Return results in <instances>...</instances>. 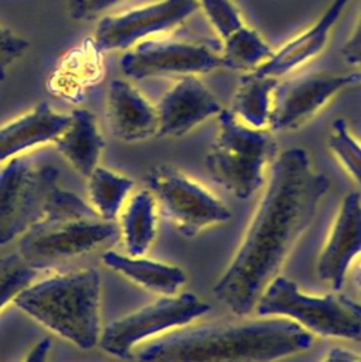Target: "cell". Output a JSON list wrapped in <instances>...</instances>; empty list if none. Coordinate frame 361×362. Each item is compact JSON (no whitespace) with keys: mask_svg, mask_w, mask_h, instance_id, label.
Wrapping results in <instances>:
<instances>
[{"mask_svg":"<svg viewBox=\"0 0 361 362\" xmlns=\"http://www.w3.org/2000/svg\"><path fill=\"white\" fill-rule=\"evenodd\" d=\"M13 303L81 349H92L99 344L101 276L93 267L33 281Z\"/></svg>","mask_w":361,"mask_h":362,"instance_id":"obj_3","label":"cell"},{"mask_svg":"<svg viewBox=\"0 0 361 362\" xmlns=\"http://www.w3.org/2000/svg\"><path fill=\"white\" fill-rule=\"evenodd\" d=\"M341 54H343V58L348 64H353V65L361 57V3H360V11L357 16L355 25H354L348 40L344 42Z\"/></svg>","mask_w":361,"mask_h":362,"instance_id":"obj_29","label":"cell"},{"mask_svg":"<svg viewBox=\"0 0 361 362\" xmlns=\"http://www.w3.org/2000/svg\"><path fill=\"white\" fill-rule=\"evenodd\" d=\"M357 362H361V355H358V359H357Z\"/></svg>","mask_w":361,"mask_h":362,"instance_id":"obj_34","label":"cell"},{"mask_svg":"<svg viewBox=\"0 0 361 362\" xmlns=\"http://www.w3.org/2000/svg\"><path fill=\"white\" fill-rule=\"evenodd\" d=\"M354 65H357V66H360V68H361V57L357 59V62H355Z\"/></svg>","mask_w":361,"mask_h":362,"instance_id":"obj_33","label":"cell"},{"mask_svg":"<svg viewBox=\"0 0 361 362\" xmlns=\"http://www.w3.org/2000/svg\"><path fill=\"white\" fill-rule=\"evenodd\" d=\"M68 127L55 139L57 150L84 177L98 167L105 140L98 130L95 115L84 107L72 109Z\"/></svg>","mask_w":361,"mask_h":362,"instance_id":"obj_18","label":"cell"},{"mask_svg":"<svg viewBox=\"0 0 361 362\" xmlns=\"http://www.w3.org/2000/svg\"><path fill=\"white\" fill-rule=\"evenodd\" d=\"M37 272L18 253L0 257V310L34 281Z\"/></svg>","mask_w":361,"mask_h":362,"instance_id":"obj_25","label":"cell"},{"mask_svg":"<svg viewBox=\"0 0 361 362\" xmlns=\"http://www.w3.org/2000/svg\"><path fill=\"white\" fill-rule=\"evenodd\" d=\"M28 41L0 24V81L6 78L7 69L28 49Z\"/></svg>","mask_w":361,"mask_h":362,"instance_id":"obj_27","label":"cell"},{"mask_svg":"<svg viewBox=\"0 0 361 362\" xmlns=\"http://www.w3.org/2000/svg\"><path fill=\"white\" fill-rule=\"evenodd\" d=\"M328 188V178L311 165L304 148L292 147L275 157L242 240L212 287L214 297L234 315L246 317L253 311Z\"/></svg>","mask_w":361,"mask_h":362,"instance_id":"obj_1","label":"cell"},{"mask_svg":"<svg viewBox=\"0 0 361 362\" xmlns=\"http://www.w3.org/2000/svg\"><path fill=\"white\" fill-rule=\"evenodd\" d=\"M279 79L255 71H246L239 78L232 96L231 113L251 127L269 129L273 93Z\"/></svg>","mask_w":361,"mask_h":362,"instance_id":"obj_20","label":"cell"},{"mask_svg":"<svg viewBox=\"0 0 361 362\" xmlns=\"http://www.w3.org/2000/svg\"><path fill=\"white\" fill-rule=\"evenodd\" d=\"M51 345H52V341L50 337H45V338H41L33 348L31 351L28 352L27 358L24 362H47V358H48V352L51 349Z\"/></svg>","mask_w":361,"mask_h":362,"instance_id":"obj_30","label":"cell"},{"mask_svg":"<svg viewBox=\"0 0 361 362\" xmlns=\"http://www.w3.org/2000/svg\"><path fill=\"white\" fill-rule=\"evenodd\" d=\"M218 132L205 156L212 180L239 199L249 198L265 182L266 167L276 154V141L269 129L251 127L229 109L218 115Z\"/></svg>","mask_w":361,"mask_h":362,"instance_id":"obj_4","label":"cell"},{"mask_svg":"<svg viewBox=\"0 0 361 362\" xmlns=\"http://www.w3.org/2000/svg\"><path fill=\"white\" fill-rule=\"evenodd\" d=\"M224 68L252 71L262 65L273 52L268 41L248 24L221 42Z\"/></svg>","mask_w":361,"mask_h":362,"instance_id":"obj_23","label":"cell"},{"mask_svg":"<svg viewBox=\"0 0 361 362\" xmlns=\"http://www.w3.org/2000/svg\"><path fill=\"white\" fill-rule=\"evenodd\" d=\"M144 182L184 238L225 223L232 216L217 195L173 165L151 167L144 175Z\"/></svg>","mask_w":361,"mask_h":362,"instance_id":"obj_9","label":"cell"},{"mask_svg":"<svg viewBox=\"0 0 361 362\" xmlns=\"http://www.w3.org/2000/svg\"><path fill=\"white\" fill-rule=\"evenodd\" d=\"M361 83V72H316L279 79L269 119L270 132L294 130L344 89Z\"/></svg>","mask_w":361,"mask_h":362,"instance_id":"obj_12","label":"cell"},{"mask_svg":"<svg viewBox=\"0 0 361 362\" xmlns=\"http://www.w3.org/2000/svg\"><path fill=\"white\" fill-rule=\"evenodd\" d=\"M69 120V115L55 112L47 102H40L30 112L0 127V163L38 144L55 141Z\"/></svg>","mask_w":361,"mask_h":362,"instance_id":"obj_17","label":"cell"},{"mask_svg":"<svg viewBox=\"0 0 361 362\" xmlns=\"http://www.w3.org/2000/svg\"><path fill=\"white\" fill-rule=\"evenodd\" d=\"M353 284H354L357 297H358L360 304H361V260H360V263L357 264V267H355V270H354V274H353Z\"/></svg>","mask_w":361,"mask_h":362,"instance_id":"obj_32","label":"cell"},{"mask_svg":"<svg viewBox=\"0 0 361 362\" xmlns=\"http://www.w3.org/2000/svg\"><path fill=\"white\" fill-rule=\"evenodd\" d=\"M361 255V195L351 191L343 197L317 257V276L338 291L350 266Z\"/></svg>","mask_w":361,"mask_h":362,"instance_id":"obj_13","label":"cell"},{"mask_svg":"<svg viewBox=\"0 0 361 362\" xmlns=\"http://www.w3.org/2000/svg\"><path fill=\"white\" fill-rule=\"evenodd\" d=\"M198 8L197 0H156L119 14L101 17L93 44L101 52L127 49L136 42L167 35Z\"/></svg>","mask_w":361,"mask_h":362,"instance_id":"obj_11","label":"cell"},{"mask_svg":"<svg viewBox=\"0 0 361 362\" xmlns=\"http://www.w3.org/2000/svg\"><path fill=\"white\" fill-rule=\"evenodd\" d=\"M197 3L221 42L246 25L232 0H197Z\"/></svg>","mask_w":361,"mask_h":362,"instance_id":"obj_26","label":"cell"},{"mask_svg":"<svg viewBox=\"0 0 361 362\" xmlns=\"http://www.w3.org/2000/svg\"><path fill=\"white\" fill-rule=\"evenodd\" d=\"M132 188L133 180L105 167L98 165L88 177L91 206L103 221L113 222L116 219Z\"/></svg>","mask_w":361,"mask_h":362,"instance_id":"obj_22","label":"cell"},{"mask_svg":"<svg viewBox=\"0 0 361 362\" xmlns=\"http://www.w3.org/2000/svg\"><path fill=\"white\" fill-rule=\"evenodd\" d=\"M120 232L127 255L142 256L150 247L157 232V202L149 189L129 198L120 216Z\"/></svg>","mask_w":361,"mask_h":362,"instance_id":"obj_21","label":"cell"},{"mask_svg":"<svg viewBox=\"0 0 361 362\" xmlns=\"http://www.w3.org/2000/svg\"><path fill=\"white\" fill-rule=\"evenodd\" d=\"M119 65L125 76L132 79L201 75L224 66L219 49L174 40L168 34L142 40L125 49Z\"/></svg>","mask_w":361,"mask_h":362,"instance_id":"obj_10","label":"cell"},{"mask_svg":"<svg viewBox=\"0 0 361 362\" xmlns=\"http://www.w3.org/2000/svg\"><path fill=\"white\" fill-rule=\"evenodd\" d=\"M350 1L331 0L326 11L311 25L283 42L277 49H273L272 55L252 71L273 78H283L311 61L326 47L333 27Z\"/></svg>","mask_w":361,"mask_h":362,"instance_id":"obj_16","label":"cell"},{"mask_svg":"<svg viewBox=\"0 0 361 362\" xmlns=\"http://www.w3.org/2000/svg\"><path fill=\"white\" fill-rule=\"evenodd\" d=\"M118 233V225L103 221L99 215H47L21 236L18 255L38 270L85 255L99 245L116 239Z\"/></svg>","mask_w":361,"mask_h":362,"instance_id":"obj_8","label":"cell"},{"mask_svg":"<svg viewBox=\"0 0 361 362\" xmlns=\"http://www.w3.org/2000/svg\"><path fill=\"white\" fill-rule=\"evenodd\" d=\"M123 0H68L69 16L76 21H91L101 18L103 13L112 10Z\"/></svg>","mask_w":361,"mask_h":362,"instance_id":"obj_28","label":"cell"},{"mask_svg":"<svg viewBox=\"0 0 361 362\" xmlns=\"http://www.w3.org/2000/svg\"><path fill=\"white\" fill-rule=\"evenodd\" d=\"M106 122L110 134L126 143L157 136L156 105L126 79H113L108 86Z\"/></svg>","mask_w":361,"mask_h":362,"instance_id":"obj_15","label":"cell"},{"mask_svg":"<svg viewBox=\"0 0 361 362\" xmlns=\"http://www.w3.org/2000/svg\"><path fill=\"white\" fill-rule=\"evenodd\" d=\"M358 355L345 348H331L320 362H357Z\"/></svg>","mask_w":361,"mask_h":362,"instance_id":"obj_31","label":"cell"},{"mask_svg":"<svg viewBox=\"0 0 361 362\" xmlns=\"http://www.w3.org/2000/svg\"><path fill=\"white\" fill-rule=\"evenodd\" d=\"M184 325L133 349L137 362H276L309 351L313 337L282 317Z\"/></svg>","mask_w":361,"mask_h":362,"instance_id":"obj_2","label":"cell"},{"mask_svg":"<svg viewBox=\"0 0 361 362\" xmlns=\"http://www.w3.org/2000/svg\"><path fill=\"white\" fill-rule=\"evenodd\" d=\"M253 311L259 317L290 320L319 337L361 341V305L336 293H304L294 281L282 276L266 286Z\"/></svg>","mask_w":361,"mask_h":362,"instance_id":"obj_5","label":"cell"},{"mask_svg":"<svg viewBox=\"0 0 361 362\" xmlns=\"http://www.w3.org/2000/svg\"><path fill=\"white\" fill-rule=\"evenodd\" d=\"M102 262L110 270L159 296L177 294L187 281V276L181 267L142 256L106 250L102 255Z\"/></svg>","mask_w":361,"mask_h":362,"instance_id":"obj_19","label":"cell"},{"mask_svg":"<svg viewBox=\"0 0 361 362\" xmlns=\"http://www.w3.org/2000/svg\"><path fill=\"white\" fill-rule=\"evenodd\" d=\"M210 304L191 291L160 296L139 310L109 322L101 332L99 346L119 359H130L140 344L184 327L205 315Z\"/></svg>","mask_w":361,"mask_h":362,"instance_id":"obj_7","label":"cell"},{"mask_svg":"<svg viewBox=\"0 0 361 362\" xmlns=\"http://www.w3.org/2000/svg\"><path fill=\"white\" fill-rule=\"evenodd\" d=\"M176 79L156 105L159 137H181L224 109L198 75Z\"/></svg>","mask_w":361,"mask_h":362,"instance_id":"obj_14","label":"cell"},{"mask_svg":"<svg viewBox=\"0 0 361 362\" xmlns=\"http://www.w3.org/2000/svg\"><path fill=\"white\" fill-rule=\"evenodd\" d=\"M0 167V246L23 236L45 215L59 171L30 156H16Z\"/></svg>","mask_w":361,"mask_h":362,"instance_id":"obj_6","label":"cell"},{"mask_svg":"<svg viewBox=\"0 0 361 362\" xmlns=\"http://www.w3.org/2000/svg\"><path fill=\"white\" fill-rule=\"evenodd\" d=\"M327 144L341 167L361 185V141L350 130L344 119H337L331 123Z\"/></svg>","mask_w":361,"mask_h":362,"instance_id":"obj_24","label":"cell"}]
</instances>
